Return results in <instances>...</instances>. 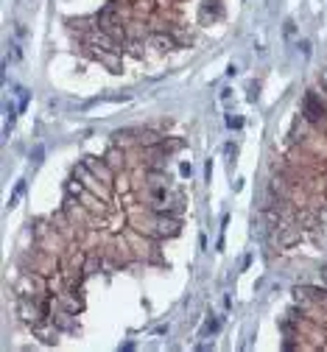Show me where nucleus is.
<instances>
[{
    "label": "nucleus",
    "instance_id": "obj_13",
    "mask_svg": "<svg viewBox=\"0 0 327 352\" xmlns=\"http://www.w3.org/2000/svg\"><path fill=\"white\" fill-rule=\"evenodd\" d=\"M42 154H45V151H42V146H37V149L31 151V162H42Z\"/></svg>",
    "mask_w": 327,
    "mask_h": 352
},
{
    "label": "nucleus",
    "instance_id": "obj_8",
    "mask_svg": "<svg viewBox=\"0 0 327 352\" xmlns=\"http://www.w3.org/2000/svg\"><path fill=\"white\" fill-rule=\"evenodd\" d=\"M221 327V319H207V324H204V330H202V336H210V333H216V330Z\"/></svg>",
    "mask_w": 327,
    "mask_h": 352
},
{
    "label": "nucleus",
    "instance_id": "obj_15",
    "mask_svg": "<svg viewBox=\"0 0 327 352\" xmlns=\"http://www.w3.org/2000/svg\"><path fill=\"white\" fill-rule=\"evenodd\" d=\"M285 34H288V37H294V34H296V23H294V20L285 23Z\"/></svg>",
    "mask_w": 327,
    "mask_h": 352
},
{
    "label": "nucleus",
    "instance_id": "obj_12",
    "mask_svg": "<svg viewBox=\"0 0 327 352\" xmlns=\"http://www.w3.org/2000/svg\"><path fill=\"white\" fill-rule=\"evenodd\" d=\"M299 50H302L305 59H311V42H308V39H302V42H299Z\"/></svg>",
    "mask_w": 327,
    "mask_h": 352
},
{
    "label": "nucleus",
    "instance_id": "obj_7",
    "mask_svg": "<svg viewBox=\"0 0 327 352\" xmlns=\"http://www.w3.org/2000/svg\"><path fill=\"white\" fill-rule=\"evenodd\" d=\"M154 42H157V48H160V50H173V48H176V39L165 37V34H154Z\"/></svg>",
    "mask_w": 327,
    "mask_h": 352
},
{
    "label": "nucleus",
    "instance_id": "obj_9",
    "mask_svg": "<svg viewBox=\"0 0 327 352\" xmlns=\"http://www.w3.org/2000/svg\"><path fill=\"white\" fill-rule=\"evenodd\" d=\"M226 126H229V129H241V126H243V117H235V115H226Z\"/></svg>",
    "mask_w": 327,
    "mask_h": 352
},
{
    "label": "nucleus",
    "instance_id": "obj_14",
    "mask_svg": "<svg viewBox=\"0 0 327 352\" xmlns=\"http://www.w3.org/2000/svg\"><path fill=\"white\" fill-rule=\"evenodd\" d=\"M204 179H213V159H207V165H204Z\"/></svg>",
    "mask_w": 327,
    "mask_h": 352
},
{
    "label": "nucleus",
    "instance_id": "obj_6",
    "mask_svg": "<svg viewBox=\"0 0 327 352\" xmlns=\"http://www.w3.org/2000/svg\"><path fill=\"white\" fill-rule=\"evenodd\" d=\"M299 229H313V227H319V218H313L311 212H296V221H294Z\"/></svg>",
    "mask_w": 327,
    "mask_h": 352
},
{
    "label": "nucleus",
    "instance_id": "obj_1",
    "mask_svg": "<svg viewBox=\"0 0 327 352\" xmlns=\"http://www.w3.org/2000/svg\"><path fill=\"white\" fill-rule=\"evenodd\" d=\"M302 117L308 120V123H322V120H327V103L322 101L316 93H305L302 98Z\"/></svg>",
    "mask_w": 327,
    "mask_h": 352
},
{
    "label": "nucleus",
    "instance_id": "obj_3",
    "mask_svg": "<svg viewBox=\"0 0 327 352\" xmlns=\"http://www.w3.org/2000/svg\"><path fill=\"white\" fill-rule=\"evenodd\" d=\"M104 159H107V165L115 173H120V171H123V165H126V154H123V149H117V146H115V149H109Z\"/></svg>",
    "mask_w": 327,
    "mask_h": 352
},
{
    "label": "nucleus",
    "instance_id": "obj_17",
    "mask_svg": "<svg viewBox=\"0 0 327 352\" xmlns=\"http://www.w3.org/2000/svg\"><path fill=\"white\" fill-rule=\"evenodd\" d=\"M8 48H11V53H14V59H20V56H23V50H20V45H17V42H11Z\"/></svg>",
    "mask_w": 327,
    "mask_h": 352
},
{
    "label": "nucleus",
    "instance_id": "obj_5",
    "mask_svg": "<svg viewBox=\"0 0 327 352\" xmlns=\"http://www.w3.org/2000/svg\"><path fill=\"white\" fill-rule=\"evenodd\" d=\"M299 238H302V229L296 227V224L294 227H282L280 229V243L282 246H291V243H296Z\"/></svg>",
    "mask_w": 327,
    "mask_h": 352
},
{
    "label": "nucleus",
    "instance_id": "obj_10",
    "mask_svg": "<svg viewBox=\"0 0 327 352\" xmlns=\"http://www.w3.org/2000/svg\"><path fill=\"white\" fill-rule=\"evenodd\" d=\"M17 95H20V109H25V103H28V90H25V87H17Z\"/></svg>",
    "mask_w": 327,
    "mask_h": 352
},
{
    "label": "nucleus",
    "instance_id": "obj_2",
    "mask_svg": "<svg viewBox=\"0 0 327 352\" xmlns=\"http://www.w3.org/2000/svg\"><path fill=\"white\" fill-rule=\"evenodd\" d=\"M81 162H84L87 168H90L95 176H98V179L107 182V185H112V182H115V171H112V168L107 165V159H98V156H84Z\"/></svg>",
    "mask_w": 327,
    "mask_h": 352
},
{
    "label": "nucleus",
    "instance_id": "obj_4",
    "mask_svg": "<svg viewBox=\"0 0 327 352\" xmlns=\"http://www.w3.org/2000/svg\"><path fill=\"white\" fill-rule=\"evenodd\" d=\"M163 134L154 132V129H140V137H137V143L140 146H146V149H154V146H163Z\"/></svg>",
    "mask_w": 327,
    "mask_h": 352
},
{
    "label": "nucleus",
    "instance_id": "obj_16",
    "mask_svg": "<svg viewBox=\"0 0 327 352\" xmlns=\"http://www.w3.org/2000/svg\"><path fill=\"white\" fill-rule=\"evenodd\" d=\"M316 218H319V224H325V227H327V204L319 210V215H316Z\"/></svg>",
    "mask_w": 327,
    "mask_h": 352
},
{
    "label": "nucleus",
    "instance_id": "obj_18",
    "mask_svg": "<svg viewBox=\"0 0 327 352\" xmlns=\"http://www.w3.org/2000/svg\"><path fill=\"white\" fill-rule=\"evenodd\" d=\"M319 274H322V282H325V288H327V266H325V268H322V271H319Z\"/></svg>",
    "mask_w": 327,
    "mask_h": 352
},
{
    "label": "nucleus",
    "instance_id": "obj_11",
    "mask_svg": "<svg viewBox=\"0 0 327 352\" xmlns=\"http://www.w3.org/2000/svg\"><path fill=\"white\" fill-rule=\"evenodd\" d=\"M179 173L185 176V179H187V176H193V165H190V162H182V165H179Z\"/></svg>",
    "mask_w": 327,
    "mask_h": 352
}]
</instances>
